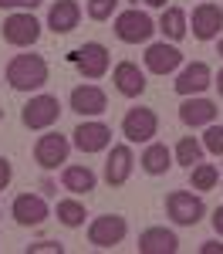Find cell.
Returning a JSON list of instances; mask_svg holds the SVG:
<instances>
[{
    "instance_id": "6da1fadb",
    "label": "cell",
    "mask_w": 223,
    "mask_h": 254,
    "mask_svg": "<svg viewBox=\"0 0 223 254\" xmlns=\"http://www.w3.org/2000/svg\"><path fill=\"white\" fill-rule=\"evenodd\" d=\"M7 85L14 92H38L47 85V61L41 55H14L7 61Z\"/></svg>"
},
{
    "instance_id": "e575fe53",
    "label": "cell",
    "mask_w": 223,
    "mask_h": 254,
    "mask_svg": "<svg viewBox=\"0 0 223 254\" xmlns=\"http://www.w3.org/2000/svg\"><path fill=\"white\" fill-rule=\"evenodd\" d=\"M149 7H166V0H145Z\"/></svg>"
},
{
    "instance_id": "d6986e66",
    "label": "cell",
    "mask_w": 223,
    "mask_h": 254,
    "mask_svg": "<svg viewBox=\"0 0 223 254\" xmlns=\"http://www.w3.org/2000/svg\"><path fill=\"white\" fill-rule=\"evenodd\" d=\"M61 187L68 190V193H91L95 187H98V176H95V170L91 166H85V163H71V166H64L61 170Z\"/></svg>"
},
{
    "instance_id": "1f68e13d",
    "label": "cell",
    "mask_w": 223,
    "mask_h": 254,
    "mask_svg": "<svg viewBox=\"0 0 223 254\" xmlns=\"http://www.w3.org/2000/svg\"><path fill=\"white\" fill-rule=\"evenodd\" d=\"M200 254H223V244L220 241H206V244H200Z\"/></svg>"
},
{
    "instance_id": "9c48e42d",
    "label": "cell",
    "mask_w": 223,
    "mask_h": 254,
    "mask_svg": "<svg viewBox=\"0 0 223 254\" xmlns=\"http://www.w3.org/2000/svg\"><path fill=\"white\" fill-rule=\"evenodd\" d=\"M68 153H71V142L61 132H44L34 142V163L41 170H58L61 163H68Z\"/></svg>"
},
{
    "instance_id": "7a4b0ae2",
    "label": "cell",
    "mask_w": 223,
    "mask_h": 254,
    "mask_svg": "<svg viewBox=\"0 0 223 254\" xmlns=\"http://www.w3.org/2000/svg\"><path fill=\"white\" fill-rule=\"evenodd\" d=\"M68 58H71V64H75V68H78L81 78H88V81L105 78V71H108V64H112L108 48H105V44H98V41H88V44L75 48Z\"/></svg>"
},
{
    "instance_id": "30bf717a",
    "label": "cell",
    "mask_w": 223,
    "mask_h": 254,
    "mask_svg": "<svg viewBox=\"0 0 223 254\" xmlns=\"http://www.w3.org/2000/svg\"><path fill=\"white\" fill-rule=\"evenodd\" d=\"M71 142H75V149H81L85 156H91V153H101V149H108V142H112V129L105 126V122H98V119H85L78 129L71 132Z\"/></svg>"
},
{
    "instance_id": "9a60e30c",
    "label": "cell",
    "mask_w": 223,
    "mask_h": 254,
    "mask_svg": "<svg viewBox=\"0 0 223 254\" xmlns=\"http://www.w3.org/2000/svg\"><path fill=\"white\" fill-rule=\"evenodd\" d=\"M10 217L17 220L20 227H41L47 220V203L38 193H17L10 203Z\"/></svg>"
},
{
    "instance_id": "ba28073f",
    "label": "cell",
    "mask_w": 223,
    "mask_h": 254,
    "mask_svg": "<svg viewBox=\"0 0 223 254\" xmlns=\"http://www.w3.org/2000/svg\"><path fill=\"white\" fill-rule=\"evenodd\" d=\"M159 132V116L145 105H135L129 109L125 119H122V136L129 142H152V136Z\"/></svg>"
},
{
    "instance_id": "4fadbf2b",
    "label": "cell",
    "mask_w": 223,
    "mask_h": 254,
    "mask_svg": "<svg viewBox=\"0 0 223 254\" xmlns=\"http://www.w3.org/2000/svg\"><path fill=\"white\" fill-rule=\"evenodd\" d=\"M68 105H71V112H78V116L95 119V116H101V112L108 109V95L101 92L98 85H78V88H71Z\"/></svg>"
},
{
    "instance_id": "ac0fdd59",
    "label": "cell",
    "mask_w": 223,
    "mask_h": 254,
    "mask_svg": "<svg viewBox=\"0 0 223 254\" xmlns=\"http://www.w3.org/2000/svg\"><path fill=\"white\" fill-rule=\"evenodd\" d=\"M132 166H135L132 146H129V142H122V146H112V153H108V163H105V183H108V187H122V183H129V176H132Z\"/></svg>"
},
{
    "instance_id": "e0dca14e",
    "label": "cell",
    "mask_w": 223,
    "mask_h": 254,
    "mask_svg": "<svg viewBox=\"0 0 223 254\" xmlns=\"http://www.w3.org/2000/svg\"><path fill=\"white\" fill-rule=\"evenodd\" d=\"M112 81H115V92L125 98H139L145 92V71H142L135 61H119L115 71H112Z\"/></svg>"
},
{
    "instance_id": "d4e9b609",
    "label": "cell",
    "mask_w": 223,
    "mask_h": 254,
    "mask_svg": "<svg viewBox=\"0 0 223 254\" xmlns=\"http://www.w3.org/2000/svg\"><path fill=\"white\" fill-rule=\"evenodd\" d=\"M220 183V173H217V166L213 163H196V166H189V190H213Z\"/></svg>"
},
{
    "instance_id": "4316f807",
    "label": "cell",
    "mask_w": 223,
    "mask_h": 254,
    "mask_svg": "<svg viewBox=\"0 0 223 254\" xmlns=\"http://www.w3.org/2000/svg\"><path fill=\"white\" fill-rule=\"evenodd\" d=\"M203 149L213 153V156H223V126H217V122L206 126V132H203Z\"/></svg>"
},
{
    "instance_id": "ffe728a7",
    "label": "cell",
    "mask_w": 223,
    "mask_h": 254,
    "mask_svg": "<svg viewBox=\"0 0 223 254\" xmlns=\"http://www.w3.org/2000/svg\"><path fill=\"white\" fill-rule=\"evenodd\" d=\"M81 20V7L75 0H54L51 10H47V27L54 34H71Z\"/></svg>"
},
{
    "instance_id": "8fae6325",
    "label": "cell",
    "mask_w": 223,
    "mask_h": 254,
    "mask_svg": "<svg viewBox=\"0 0 223 254\" xmlns=\"http://www.w3.org/2000/svg\"><path fill=\"white\" fill-rule=\"evenodd\" d=\"M210 85H213V71H210V64H206V61H189V64L179 71V78L173 81L176 95H182V98L203 95Z\"/></svg>"
},
{
    "instance_id": "f1b7e54d",
    "label": "cell",
    "mask_w": 223,
    "mask_h": 254,
    "mask_svg": "<svg viewBox=\"0 0 223 254\" xmlns=\"http://www.w3.org/2000/svg\"><path fill=\"white\" fill-rule=\"evenodd\" d=\"M27 254H64V244H54V241H38V244H27Z\"/></svg>"
},
{
    "instance_id": "603a6c76",
    "label": "cell",
    "mask_w": 223,
    "mask_h": 254,
    "mask_svg": "<svg viewBox=\"0 0 223 254\" xmlns=\"http://www.w3.org/2000/svg\"><path fill=\"white\" fill-rule=\"evenodd\" d=\"M156 31H162V38H166V41H182V38H186V31H189L186 10H182V7H166Z\"/></svg>"
},
{
    "instance_id": "484cf974",
    "label": "cell",
    "mask_w": 223,
    "mask_h": 254,
    "mask_svg": "<svg viewBox=\"0 0 223 254\" xmlns=\"http://www.w3.org/2000/svg\"><path fill=\"white\" fill-rule=\"evenodd\" d=\"M85 217H88V210H85V203H78V200H58V220L64 224V227H81L85 224Z\"/></svg>"
},
{
    "instance_id": "44dd1931",
    "label": "cell",
    "mask_w": 223,
    "mask_h": 254,
    "mask_svg": "<svg viewBox=\"0 0 223 254\" xmlns=\"http://www.w3.org/2000/svg\"><path fill=\"white\" fill-rule=\"evenodd\" d=\"M179 251V237L166 227H149L139 234V254H176Z\"/></svg>"
},
{
    "instance_id": "52a82bcc",
    "label": "cell",
    "mask_w": 223,
    "mask_h": 254,
    "mask_svg": "<svg viewBox=\"0 0 223 254\" xmlns=\"http://www.w3.org/2000/svg\"><path fill=\"white\" fill-rule=\"evenodd\" d=\"M41 38V20L31 10H17L3 20V41L14 44V48H31Z\"/></svg>"
},
{
    "instance_id": "f546056e",
    "label": "cell",
    "mask_w": 223,
    "mask_h": 254,
    "mask_svg": "<svg viewBox=\"0 0 223 254\" xmlns=\"http://www.w3.org/2000/svg\"><path fill=\"white\" fill-rule=\"evenodd\" d=\"M41 0H0V10H34Z\"/></svg>"
},
{
    "instance_id": "83f0119b",
    "label": "cell",
    "mask_w": 223,
    "mask_h": 254,
    "mask_svg": "<svg viewBox=\"0 0 223 254\" xmlns=\"http://www.w3.org/2000/svg\"><path fill=\"white\" fill-rule=\"evenodd\" d=\"M115 7H119V0H88V17L91 20H112L115 14Z\"/></svg>"
},
{
    "instance_id": "277c9868",
    "label": "cell",
    "mask_w": 223,
    "mask_h": 254,
    "mask_svg": "<svg viewBox=\"0 0 223 254\" xmlns=\"http://www.w3.org/2000/svg\"><path fill=\"white\" fill-rule=\"evenodd\" d=\"M156 34V24L152 17L139 10V7H132V10H122L119 17H115V38L122 44H145V41Z\"/></svg>"
},
{
    "instance_id": "cb8c5ba5",
    "label": "cell",
    "mask_w": 223,
    "mask_h": 254,
    "mask_svg": "<svg viewBox=\"0 0 223 254\" xmlns=\"http://www.w3.org/2000/svg\"><path fill=\"white\" fill-rule=\"evenodd\" d=\"M203 153H206V149H203L200 139L182 136L179 142H176V149H173V159H176L179 166H186V170H189V166H196V163L203 159Z\"/></svg>"
},
{
    "instance_id": "836d02e7",
    "label": "cell",
    "mask_w": 223,
    "mask_h": 254,
    "mask_svg": "<svg viewBox=\"0 0 223 254\" xmlns=\"http://www.w3.org/2000/svg\"><path fill=\"white\" fill-rule=\"evenodd\" d=\"M213 85H217V92H220V98H223V68H220V75L213 78Z\"/></svg>"
},
{
    "instance_id": "d590c367",
    "label": "cell",
    "mask_w": 223,
    "mask_h": 254,
    "mask_svg": "<svg viewBox=\"0 0 223 254\" xmlns=\"http://www.w3.org/2000/svg\"><path fill=\"white\" fill-rule=\"evenodd\" d=\"M217 55H220V58H223V38H220V48H217Z\"/></svg>"
},
{
    "instance_id": "3957f363",
    "label": "cell",
    "mask_w": 223,
    "mask_h": 254,
    "mask_svg": "<svg viewBox=\"0 0 223 254\" xmlns=\"http://www.w3.org/2000/svg\"><path fill=\"white\" fill-rule=\"evenodd\" d=\"M166 214L173 217L179 227H196L206 217V203L193 190H173V193L166 196Z\"/></svg>"
},
{
    "instance_id": "5b68a950",
    "label": "cell",
    "mask_w": 223,
    "mask_h": 254,
    "mask_svg": "<svg viewBox=\"0 0 223 254\" xmlns=\"http://www.w3.org/2000/svg\"><path fill=\"white\" fill-rule=\"evenodd\" d=\"M58 119H61V102L54 95H34L20 109V122H24V129H31V132L51 129Z\"/></svg>"
},
{
    "instance_id": "7c38bea8",
    "label": "cell",
    "mask_w": 223,
    "mask_h": 254,
    "mask_svg": "<svg viewBox=\"0 0 223 254\" xmlns=\"http://www.w3.org/2000/svg\"><path fill=\"white\" fill-rule=\"evenodd\" d=\"M193 38L196 41H213L220 38L223 31V7L220 3H210V0H203L200 7H193Z\"/></svg>"
},
{
    "instance_id": "4dcf8cb0",
    "label": "cell",
    "mask_w": 223,
    "mask_h": 254,
    "mask_svg": "<svg viewBox=\"0 0 223 254\" xmlns=\"http://www.w3.org/2000/svg\"><path fill=\"white\" fill-rule=\"evenodd\" d=\"M10 176H14V166H10V159L0 156V190H7V187H10Z\"/></svg>"
},
{
    "instance_id": "2e32d148",
    "label": "cell",
    "mask_w": 223,
    "mask_h": 254,
    "mask_svg": "<svg viewBox=\"0 0 223 254\" xmlns=\"http://www.w3.org/2000/svg\"><path fill=\"white\" fill-rule=\"evenodd\" d=\"M217 112H220L217 102L189 95V98H182V105H179V122L186 129H206L210 122H217Z\"/></svg>"
},
{
    "instance_id": "5bb4252c",
    "label": "cell",
    "mask_w": 223,
    "mask_h": 254,
    "mask_svg": "<svg viewBox=\"0 0 223 254\" xmlns=\"http://www.w3.org/2000/svg\"><path fill=\"white\" fill-rule=\"evenodd\" d=\"M145 71H152V75H169V71H176L182 64V51L176 44H166V41H156V44H149L145 48Z\"/></svg>"
},
{
    "instance_id": "7402d4cb",
    "label": "cell",
    "mask_w": 223,
    "mask_h": 254,
    "mask_svg": "<svg viewBox=\"0 0 223 254\" xmlns=\"http://www.w3.org/2000/svg\"><path fill=\"white\" fill-rule=\"evenodd\" d=\"M139 166L149 176H162L169 166H173V153H169V146H166V142H149L145 153H142V159H139Z\"/></svg>"
},
{
    "instance_id": "8992f818",
    "label": "cell",
    "mask_w": 223,
    "mask_h": 254,
    "mask_svg": "<svg viewBox=\"0 0 223 254\" xmlns=\"http://www.w3.org/2000/svg\"><path fill=\"white\" fill-rule=\"evenodd\" d=\"M125 234H129V224H125L122 214H101V217H95V220L88 224V244H95V248H101V251L122 244Z\"/></svg>"
},
{
    "instance_id": "d6a6232c",
    "label": "cell",
    "mask_w": 223,
    "mask_h": 254,
    "mask_svg": "<svg viewBox=\"0 0 223 254\" xmlns=\"http://www.w3.org/2000/svg\"><path fill=\"white\" fill-rule=\"evenodd\" d=\"M213 231L223 237V207H217V210H213Z\"/></svg>"
}]
</instances>
